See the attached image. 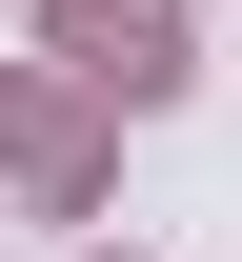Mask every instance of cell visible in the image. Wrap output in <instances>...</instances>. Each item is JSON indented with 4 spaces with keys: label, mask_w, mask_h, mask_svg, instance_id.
<instances>
[{
    "label": "cell",
    "mask_w": 242,
    "mask_h": 262,
    "mask_svg": "<svg viewBox=\"0 0 242 262\" xmlns=\"http://www.w3.org/2000/svg\"><path fill=\"white\" fill-rule=\"evenodd\" d=\"M40 40H61V81H81V101H182V81H202L182 0H40Z\"/></svg>",
    "instance_id": "6da1fadb"
},
{
    "label": "cell",
    "mask_w": 242,
    "mask_h": 262,
    "mask_svg": "<svg viewBox=\"0 0 242 262\" xmlns=\"http://www.w3.org/2000/svg\"><path fill=\"white\" fill-rule=\"evenodd\" d=\"M0 141H20L40 202H81V101H61V81H0Z\"/></svg>",
    "instance_id": "7a4b0ae2"
}]
</instances>
